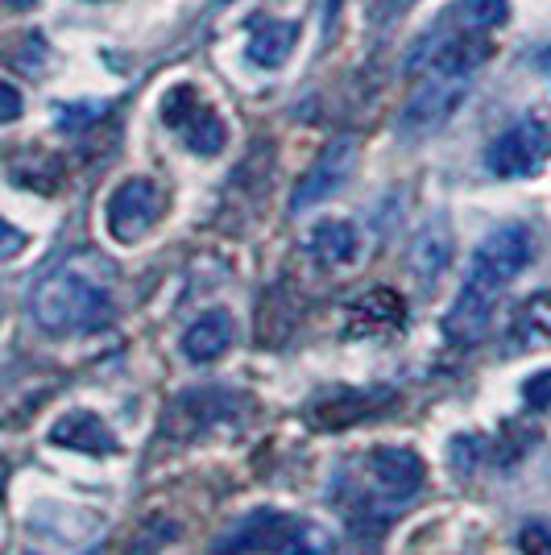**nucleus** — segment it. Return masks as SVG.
Instances as JSON below:
<instances>
[{
    "instance_id": "obj_1",
    "label": "nucleus",
    "mask_w": 551,
    "mask_h": 555,
    "mask_svg": "<svg viewBox=\"0 0 551 555\" xmlns=\"http://www.w3.org/2000/svg\"><path fill=\"white\" fill-rule=\"evenodd\" d=\"M34 324L50 336H75V332H95L113 315V295L108 282L84 270V261H67L54 274H47L34 286L29 299Z\"/></svg>"
},
{
    "instance_id": "obj_2",
    "label": "nucleus",
    "mask_w": 551,
    "mask_h": 555,
    "mask_svg": "<svg viewBox=\"0 0 551 555\" xmlns=\"http://www.w3.org/2000/svg\"><path fill=\"white\" fill-rule=\"evenodd\" d=\"M551 158V129L539 116H523L518 125H510L505 133L494 138L485 150V166L498 179H530L539 175Z\"/></svg>"
},
{
    "instance_id": "obj_3",
    "label": "nucleus",
    "mask_w": 551,
    "mask_h": 555,
    "mask_svg": "<svg viewBox=\"0 0 551 555\" xmlns=\"http://www.w3.org/2000/svg\"><path fill=\"white\" fill-rule=\"evenodd\" d=\"M162 211H166L162 186L154 183V179L138 175V179H125V183L113 191L104 220H108L113 241H120V245H138L141 236L162 220Z\"/></svg>"
},
{
    "instance_id": "obj_4",
    "label": "nucleus",
    "mask_w": 551,
    "mask_h": 555,
    "mask_svg": "<svg viewBox=\"0 0 551 555\" xmlns=\"http://www.w3.org/2000/svg\"><path fill=\"white\" fill-rule=\"evenodd\" d=\"M530 254H535V241L523 224H505V229L489 232L477 254H473V266H469V282H482L489 291L502 295L510 286V278H518L527 270Z\"/></svg>"
},
{
    "instance_id": "obj_5",
    "label": "nucleus",
    "mask_w": 551,
    "mask_h": 555,
    "mask_svg": "<svg viewBox=\"0 0 551 555\" xmlns=\"http://www.w3.org/2000/svg\"><path fill=\"white\" fill-rule=\"evenodd\" d=\"M162 120L183 138L187 150H195V154H220L225 150V141H229V129H225V120L216 108H207L204 100L195 95V88H170L166 100H162Z\"/></svg>"
},
{
    "instance_id": "obj_6",
    "label": "nucleus",
    "mask_w": 551,
    "mask_h": 555,
    "mask_svg": "<svg viewBox=\"0 0 551 555\" xmlns=\"http://www.w3.org/2000/svg\"><path fill=\"white\" fill-rule=\"evenodd\" d=\"M464 95H469V79H439L436 75L427 88H419V92L407 100V108L398 116V133L411 141L439 133V129L460 113Z\"/></svg>"
},
{
    "instance_id": "obj_7",
    "label": "nucleus",
    "mask_w": 551,
    "mask_h": 555,
    "mask_svg": "<svg viewBox=\"0 0 551 555\" xmlns=\"http://www.w3.org/2000/svg\"><path fill=\"white\" fill-rule=\"evenodd\" d=\"M353 166H357V141L353 138L328 141L320 150V158L311 163V170H307L299 179V186H295L291 211H307V208H316V204H323V199H332V195L348 183Z\"/></svg>"
},
{
    "instance_id": "obj_8",
    "label": "nucleus",
    "mask_w": 551,
    "mask_h": 555,
    "mask_svg": "<svg viewBox=\"0 0 551 555\" xmlns=\"http://www.w3.org/2000/svg\"><path fill=\"white\" fill-rule=\"evenodd\" d=\"M366 464H369L373 489H377L382 498H394V502H407L411 493H419L423 477H427L423 456H419L414 448H402V443H394V448H373Z\"/></svg>"
},
{
    "instance_id": "obj_9",
    "label": "nucleus",
    "mask_w": 551,
    "mask_h": 555,
    "mask_svg": "<svg viewBox=\"0 0 551 555\" xmlns=\"http://www.w3.org/2000/svg\"><path fill=\"white\" fill-rule=\"evenodd\" d=\"M489 54H494L489 34H482V29H460V34H448L444 42H432L427 67L436 70L439 79H473L489 63Z\"/></svg>"
},
{
    "instance_id": "obj_10",
    "label": "nucleus",
    "mask_w": 551,
    "mask_h": 555,
    "mask_svg": "<svg viewBox=\"0 0 551 555\" xmlns=\"http://www.w3.org/2000/svg\"><path fill=\"white\" fill-rule=\"evenodd\" d=\"M498 299H502L498 291H489V286H482V282H469V278H464V286H460L452 311L444 315L448 340H457L460 348L477 345V340L485 336V327H489V315H494Z\"/></svg>"
},
{
    "instance_id": "obj_11",
    "label": "nucleus",
    "mask_w": 551,
    "mask_h": 555,
    "mask_svg": "<svg viewBox=\"0 0 551 555\" xmlns=\"http://www.w3.org/2000/svg\"><path fill=\"white\" fill-rule=\"evenodd\" d=\"M291 527V514L278 509H253L241 527H232L212 555H274V547L282 543V534Z\"/></svg>"
},
{
    "instance_id": "obj_12",
    "label": "nucleus",
    "mask_w": 551,
    "mask_h": 555,
    "mask_svg": "<svg viewBox=\"0 0 551 555\" xmlns=\"http://www.w3.org/2000/svg\"><path fill=\"white\" fill-rule=\"evenodd\" d=\"M50 443L59 448H71V452H88V456H113L116 436L108 431V423L95 415V411H67L50 427Z\"/></svg>"
},
{
    "instance_id": "obj_13",
    "label": "nucleus",
    "mask_w": 551,
    "mask_h": 555,
    "mask_svg": "<svg viewBox=\"0 0 551 555\" xmlns=\"http://www.w3.org/2000/svg\"><path fill=\"white\" fill-rule=\"evenodd\" d=\"M299 42V22L257 13L249 22V63L261 70H278Z\"/></svg>"
},
{
    "instance_id": "obj_14",
    "label": "nucleus",
    "mask_w": 551,
    "mask_h": 555,
    "mask_svg": "<svg viewBox=\"0 0 551 555\" xmlns=\"http://www.w3.org/2000/svg\"><path fill=\"white\" fill-rule=\"evenodd\" d=\"M232 336H236L232 315L220 311V307H212L183 332V357L195 361V365H212V361H220L232 348Z\"/></svg>"
},
{
    "instance_id": "obj_15",
    "label": "nucleus",
    "mask_w": 551,
    "mask_h": 555,
    "mask_svg": "<svg viewBox=\"0 0 551 555\" xmlns=\"http://www.w3.org/2000/svg\"><path fill=\"white\" fill-rule=\"evenodd\" d=\"M225 398L229 393L220 390H191L183 393L175 406H170V418H166V436H175V440H191L200 427L207 423H216V418L225 415L220 406H225Z\"/></svg>"
},
{
    "instance_id": "obj_16",
    "label": "nucleus",
    "mask_w": 551,
    "mask_h": 555,
    "mask_svg": "<svg viewBox=\"0 0 551 555\" xmlns=\"http://www.w3.org/2000/svg\"><path fill=\"white\" fill-rule=\"evenodd\" d=\"M448 261H452V232H448L444 220H432L427 229L414 236L411 270L423 278V286H436L439 274L448 270Z\"/></svg>"
},
{
    "instance_id": "obj_17",
    "label": "nucleus",
    "mask_w": 551,
    "mask_h": 555,
    "mask_svg": "<svg viewBox=\"0 0 551 555\" xmlns=\"http://www.w3.org/2000/svg\"><path fill=\"white\" fill-rule=\"evenodd\" d=\"M407 320V302L398 299L394 291H369L366 299L353 307V324L348 332L357 336H382V332H394Z\"/></svg>"
},
{
    "instance_id": "obj_18",
    "label": "nucleus",
    "mask_w": 551,
    "mask_h": 555,
    "mask_svg": "<svg viewBox=\"0 0 551 555\" xmlns=\"http://www.w3.org/2000/svg\"><path fill=\"white\" fill-rule=\"evenodd\" d=\"M307 241H311L316 261H320V266H332V270H341V266H348V261H357V249H361L357 224H348V220H320Z\"/></svg>"
},
{
    "instance_id": "obj_19",
    "label": "nucleus",
    "mask_w": 551,
    "mask_h": 555,
    "mask_svg": "<svg viewBox=\"0 0 551 555\" xmlns=\"http://www.w3.org/2000/svg\"><path fill=\"white\" fill-rule=\"evenodd\" d=\"M336 552V539L320 522H307V518H291V527L282 534V543L274 547V555H332Z\"/></svg>"
},
{
    "instance_id": "obj_20",
    "label": "nucleus",
    "mask_w": 551,
    "mask_h": 555,
    "mask_svg": "<svg viewBox=\"0 0 551 555\" xmlns=\"http://www.w3.org/2000/svg\"><path fill=\"white\" fill-rule=\"evenodd\" d=\"M514 340L523 348H543L551 340V295H535V299L518 311L514 320Z\"/></svg>"
},
{
    "instance_id": "obj_21",
    "label": "nucleus",
    "mask_w": 551,
    "mask_h": 555,
    "mask_svg": "<svg viewBox=\"0 0 551 555\" xmlns=\"http://www.w3.org/2000/svg\"><path fill=\"white\" fill-rule=\"evenodd\" d=\"M510 17V4L505 0H457V22L460 29H498Z\"/></svg>"
},
{
    "instance_id": "obj_22",
    "label": "nucleus",
    "mask_w": 551,
    "mask_h": 555,
    "mask_svg": "<svg viewBox=\"0 0 551 555\" xmlns=\"http://www.w3.org/2000/svg\"><path fill=\"white\" fill-rule=\"evenodd\" d=\"M523 402H527L530 411H548L551 406V370L535 373L523 382Z\"/></svg>"
},
{
    "instance_id": "obj_23",
    "label": "nucleus",
    "mask_w": 551,
    "mask_h": 555,
    "mask_svg": "<svg viewBox=\"0 0 551 555\" xmlns=\"http://www.w3.org/2000/svg\"><path fill=\"white\" fill-rule=\"evenodd\" d=\"M477 456H482V443L469 440V436H460V440L448 448V464H457L460 477H469V473H473V461H477Z\"/></svg>"
},
{
    "instance_id": "obj_24",
    "label": "nucleus",
    "mask_w": 551,
    "mask_h": 555,
    "mask_svg": "<svg viewBox=\"0 0 551 555\" xmlns=\"http://www.w3.org/2000/svg\"><path fill=\"white\" fill-rule=\"evenodd\" d=\"M414 9V0H373V4H369V22L373 25H394L398 22V17H407V13H411Z\"/></svg>"
},
{
    "instance_id": "obj_25",
    "label": "nucleus",
    "mask_w": 551,
    "mask_h": 555,
    "mask_svg": "<svg viewBox=\"0 0 551 555\" xmlns=\"http://www.w3.org/2000/svg\"><path fill=\"white\" fill-rule=\"evenodd\" d=\"M518 552L523 555H551V527H527L518 534Z\"/></svg>"
},
{
    "instance_id": "obj_26",
    "label": "nucleus",
    "mask_w": 551,
    "mask_h": 555,
    "mask_svg": "<svg viewBox=\"0 0 551 555\" xmlns=\"http://www.w3.org/2000/svg\"><path fill=\"white\" fill-rule=\"evenodd\" d=\"M25 113V100L22 92L9 83V79H0V125H9V120H17Z\"/></svg>"
},
{
    "instance_id": "obj_27",
    "label": "nucleus",
    "mask_w": 551,
    "mask_h": 555,
    "mask_svg": "<svg viewBox=\"0 0 551 555\" xmlns=\"http://www.w3.org/2000/svg\"><path fill=\"white\" fill-rule=\"evenodd\" d=\"M25 249V232L17 224H9L4 216H0V261H9V257H17Z\"/></svg>"
},
{
    "instance_id": "obj_28",
    "label": "nucleus",
    "mask_w": 551,
    "mask_h": 555,
    "mask_svg": "<svg viewBox=\"0 0 551 555\" xmlns=\"http://www.w3.org/2000/svg\"><path fill=\"white\" fill-rule=\"evenodd\" d=\"M0 4H4V9H13V13H25V9H34L38 0H0Z\"/></svg>"
},
{
    "instance_id": "obj_29",
    "label": "nucleus",
    "mask_w": 551,
    "mask_h": 555,
    "mask_svg": "<svg viewBox=\"0 0 551 555\" xmlns=\"http://www.w3.org/2000/svg\"><path fill=\"white\" fill-rule=\"evenodd\" d=\"M4 481H9V464L0 461V493H4Z\"/></svg>"
},
{
    "instance_id": "obj_30",
    "label": "nucleus",
    "mask_w": 551,
    "mask_h": 555,
    "mask_svg": "<svg viewBox=\"0 0 551 555\" xmlns=\"http://www.w3.org/2000/svg\"><path fill=\"white\" fill-rule=\"evenodd\" d=\"M548 70H551V54H548Z\"/></svg>"
}]
</instances>
